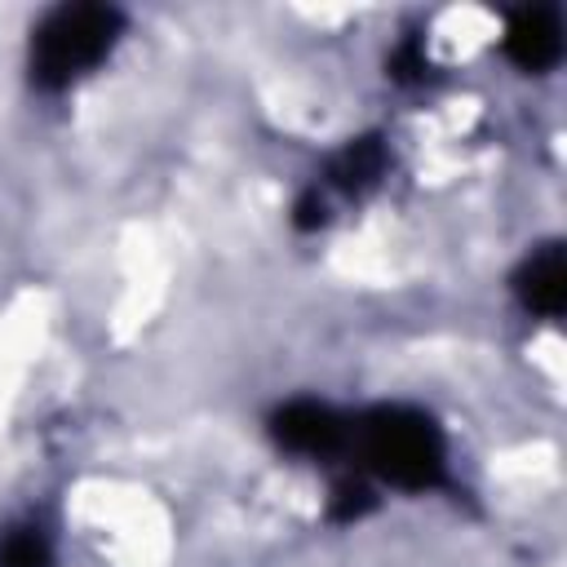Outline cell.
Listing matches in <instances>:
<instances>
[{
	"label": "cell",
	"instance_id": "6da1fadb",
	"mask_svg": "<svg viewBox=\"0 0 567 567\" xmlns=\"http://www.w3.org/2000/svg\"><path fill=\"white\" fill-rule=\"evenodd\" d=\"M120 35V13L106 4H62L31 40V80L40 89H62L84 75Z\"/></svg>",
	"mask_w": 567,
	"mask_h": 567
},
{
	"label": "cell",
	"instance_id": "7a4b0ae2",
	"mask_svg": "<svg viewBox=\"0 0 567 567\" xmlns=\"http://www.w3.org/2000/svg\"><path fill=\"white\" fill-rule=\"evenodd\" d=\"M363 461L399 487H434L443 478V439L412 408H377L359 430Z\"/></svg>",
	"mask_w": 567,
	"mask_h": 567
},
{
	"label": "cell",
	"instance_id": "3957f363",
	"mask_svg": "<svg viewBox=\"0 0 567 567\" xmlns=\"http://www.w3.org/2000/svg\"><path fill=\"white\" fill-rule=\"evenodd\" d=\"M270 430H275V439L288 452H306V456H328V452H337L346 443L341 416L332 408H323V403H310V399L279 408L275 421H270Z\"/></svg>",
	"mask_w": 567,
	"mask_h": 567
},
{
	"label": "cell",
	"instance_id": "277c9868",
	"mask_svg": "<svg viewBox=\"0 0 567 567\" xmlns=\"http://www.w3.org/2000/svg\"><path fill=\"white\" fill-rule=\"evenodd\" d=\"M505 53L523 66V71H545L558 62L563 53V27L554 18V9H518L505 27Z\"/></svg>",
	"mask_w": 567,
	"mask_h": 567
},
{
	"label": "cell",
	"instance_id": "5b68a950",
	"mask_svg": "<svg viewBox=\"0 0 567 567\" xmlns=\"http://www.w3.org/2000/svg\"><path fill=\"white\" fill-rule=\"evenodd\" d=\"M514 284H518V297H523L527 310L563 315V306H567V257H563V244H545L540 252H532Z\"/></svg>",
	"mask_w": 567,
	"mask_h": 567
},
{
	"label": "cell",
	"instance_id": "8992f818",
	"mask_svg": "<svg viewBox=\"0 0 567 567\" xmlns=\"http://www.w3.org/2000/svg\"><path fill=\"white\" fill-rule=\"evenodd\" d=\"M381 168H385V146H381V137H354V142H346V146L332 155V182H337L341 190H363V186H372V182L381 177Z\"/></svg>",
	"mask_w": 567,
	"mask_h": 567
},
{
	"label": "cell",
	"instance_id": "52a82bcc",
	"mask_svg": "<svg viewBox=\"0 0 567 567\" xmlns=\"http://www.w3.org/2000/svg\"><path fill=\"white\" fill-rule=\"evenodd\" d=\"M0 563L4 567H49V545H44V536L40 532H13L9 540H4V549H0Z\"/></svg>",
	"mask_w": 567,
	"mask_h": 567
},
{
	"label": "cell",
	"instance_id": "ba28073f",
	"mask_svg": "<svg viewBox=\"0 0 567 567\" xmlns=\"http://www.w3.org/2000/svg\"><path fill=\"white\" fill-rule=\"evenodd\" d=\"M372 509V492L363 483H341L332 496V518H359Z\"/></svg>",
	"mask_w": 567,
	"mask_h": 567
},
{
	"label": "cell",
	"instance_id": "9c48e42d",
	"mask_svg": "<svg viewBox=\"0 0 567 567\" xmlns=\"http://www.w3.org/2000/svg\"><path fill=\"white\" fill-rule=\"evenodd\" d=\"M390 71H394V80H416V75L425 71V58H421V44H416V40H408V44H399V49H394V58H390Z\"/></svg>",
	"mask_w": 567,
	"mask_h": 567
},
{
	"label": "cell",
	"instance_id": "30bf717a",
	"mask_svg": "<svg viewBox=\"0 0 567 567\" xmlns=\"http://www.w3.org/2000/svg\"><path fill=\"white\" fill-rule=\"evenodd\" d=\"M297 226H301V230L323 226V199H319L315 190H306V195L297 199Z\"/></svg>",
	"mask_w": 567,
	"mask_h": 567
}]
</instances>
